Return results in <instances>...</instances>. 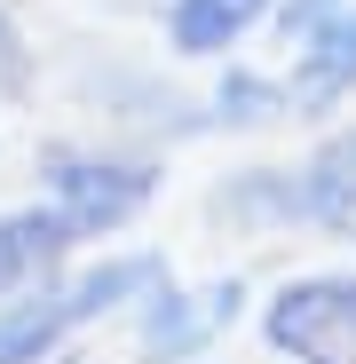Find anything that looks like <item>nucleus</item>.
Here are the masks:
<instances>
[{
    "label": "nucleus",
    "mask_w": 356,
    "mask_h": 364,
    "mask_svg": "<svg viewBox=\"0 0 356 364\" xmlns=\"http://www.w3.org/2000/svg\"><path fill=\"white\" fill-rule=\"evenodd\" d=\"M206 214L246 230V237H285V230H301V174L293 166H237L206 191Z\"/></svg>",
    "instance_id": "nucleus-8"
},
{
    "label": "nucleus",
    "mask_w": 356,
    "mask_h": 364,
    "mask_svg": "<svg viewBox=\"0 0 356 364\" xmlns=\"http://www.w3.org/2000/svg\"><path fill=\"white\" fill-rule=\"evenodd\" d=\"M80 254V230L55 214L48 198H24V206H0V301L32 293L40 277H55Z\"/></svg>",
    "instance_id": "nucleus-6"
},
{
    "label": "nucleus",
    "mask_w": 356,
    "mask_h": 364,
    "mask_svg": "<svg viewBox=\"0 0 356 364\" xmlns=\"http://www.w3.org/2000/svg\"><path fill=\"white\" fill-rule=\"evenodd\" d=\"M158 277H166V254H151V246H111L95 262H64L32 293L0 301V364H55V356H72V341L87 325L127 317Z\"/></svg>",
    "instance_id": "nucleus-1"
},
{
    "label": "nucleus",
    "mask_w": 356,
    "mask_h": 364,
    "mask_svg": "<svg viewBox=\"0 0 356 364\" xmlns=\"http://www.w3.org/2000/svg\"><path fill=\"white\" fill-rule=\"evenodd\" d=\"M127 333H135V364H198L222 341V317H214V293H190L166 269L127 309Z\"/></svg>",
    "instance_id": "nucleus-4"
},
{
    "label": "nucleus",
    "mask_w": 356,
    "mask_h": 364,
    "mask_svg": "<svg viewBox=\"0 0 356 364\" xmlns=\"http://www.w3.org/2000/svg\"><path fill=\"white\" fill-rule=\"evenodd\" d=\"M32 87V40H24V24L0 9V95H24Z\"/></svg>",
    "instance_id": "nucleus-11"
},
{
    "label": "nucleus",
    "mask_w": 356,
    "mask_h": 364,
    "mask_svg": "<svg viewBox=\"0 0 356 364\" xmlns=\"http://www.w3.org/2000/svg\"><path fill=\"white\" fill-rule=\"evenodd\" d=\"M254 325L277 364H356V269H301L269 285Z\"/></svg>",
    "instance_id": "nucleus-3"
},
{
    "label": "nucleus",
    "mask_w": 356,
    "mask_h": 364,
    "mask_svg": "<svg viewBox=\"0 0 356 364\" xmlns=\"http://www.w3.org/2000/svg\"><path fill=\"white\" fill-rule=\"evenodd\" d=\"M285 87H293V119H333L340 103H356V0L325 16L309 40H293Z\"/></svg>",
    "instance_id": "nucleus-5"
},
{
    "label": "nucleus",
    "mask_w": 356,
    "mask_h": 364,
    "mask_svg": "<svg viewBox=\"0 0 356 364\" xmlns=\"http://www.w3.org/2000/svg\"><path fill=\"white\" fill-rule=\"evenodd\" d=\"M269 9L277 0H166V55H183V64H230L237 48L254 32H269Z\"/></svg>",
    "instance_id": "nucleus-7"
},
{
    "label": "nucleus",
    "mask_w": 356,
    "mask_h": 364,
    "mask_svg": "<svg viewBox=\"0 0 356 364\" xmlns=\"http://www.w3.org/2000/svg\"><path fill=\"white\" fill-rule=\"evenodd\" d=\"M166 166L151 151H119V143H40V198L80 230V246L135 230L158 198Z\"/></svg>",
    "instance_id": "nucleus-2"
},
{
    "label": "nucleus",
    "mask_w": 356,
    "mask_h": 364,
    "mask_svg": "<svg viewBox=\"0 0 356 364\" xmlns=\"http://www.w3.org/2000/svg\"><path fill=\"white\" fill-rule=\"evenodd\" d=\"M206 111H214V127L230 135H254V127H277V119H293V87L285 72H261V64H222V80L206 87Z\"/></svg>",
    "instance_id": "nucleus-10"
},
{
    "label": "nucleus",
    "mask_w": 356,
    "mask_h": 364,
    "mask_svg": "<svg viewBox=\"0 0 356 364\" xmlns=\"http://www.w3.org/2000/svg\"><path fill=\"white\" fill-rule=\"evenodd\" d=\"M340 9H348V0H277V9H269V32L293 48V40H309V32H317L325 16H340Z\"/></svg>",
    "instance_id": "nucleus-12"
},
{
    "label": "nucleus",
    "mask_w": 356,
    "mask_h": 364,
    "mask_svg": "<svg viewBox=\"0 0 356 364\" xmlns=\"http://www.w3.org/2000/svg\"><path fill=\"white\" fill-rule=\"evenodd\" d=\"M293 174H301V230L356 237V119L325 127V143L309 159H293Z\"/></svg>",
    "instance_id": "nucleus-9"
}]
</instances>
